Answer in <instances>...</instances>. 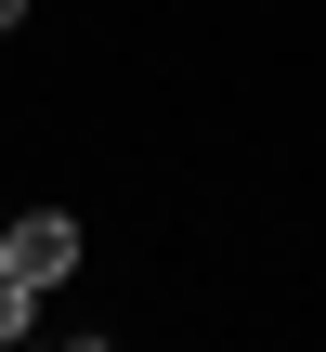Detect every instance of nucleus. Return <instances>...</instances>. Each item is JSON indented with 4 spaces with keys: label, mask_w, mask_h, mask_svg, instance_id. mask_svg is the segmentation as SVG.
Wrapping results in <instances>:
<instances>
[{
    "label": "nucleus",
    "mask_w": 326,
    "mask_h": 352,
    "mask_svg": "<svg viewBox=\"0 0 326 352\" xmlns=\"http://www.w3.org/2000/svg\"><path fill=\"white\" fill-rule=\"evenodd\" d=\"M0 274L65 287V274H78V222H65V209H13V222H0Z\"/></svg>",
    "instance_id": "1"
},
{
    "label": "nucleus",
    "mask_w": 326,
    "mask_h": 352,
    "mask_svg": "<svg viewBox=\"0 0 326 352\" xmlns=\"http://www.w3.org/2000/svg\"><path fill=\"white\" fill-rule=\"evenodd\" d=\"M26 327H39V287H26V274H0V352L26 340Z\"/></svg>",
    "instance_id": "2"
}]
</instances>
